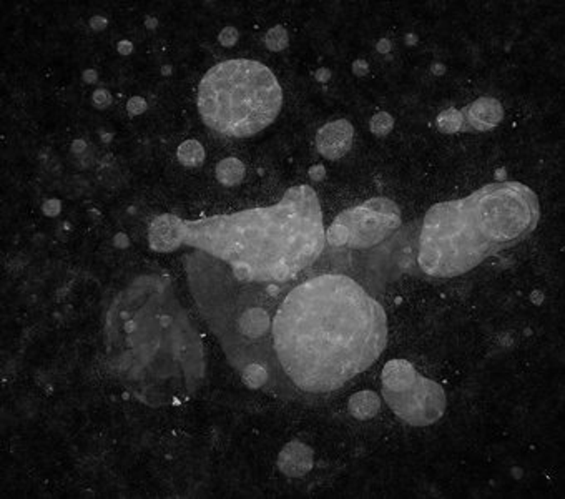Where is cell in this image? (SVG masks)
<instances>
[{"mask_svg":"<svg viewBox=\"0 0 565 499\" xmlns=\"http://www.w3.org/2000/svg\"><path fill=\"white\" fill-rule=\"evenodd\" d=\"M382 305L341 273L294 283L278 306L271 329L280 396H327L368 372L386 350Z\"/></svg>","mask_w":565,"mask_h":499,"instance_id":"cell-1","label":"cell"},{"mask_svg":"<svg viewBox=\"0 0 565 499\" xmlns=\"http://www.w3.org/2000/svg\"><path fill=\"white\" fill-rule=\"evenodd\" d=\"M103 338L107 369L148 408L183 405L204 383L202 335L168 274L126 283L108 306Z\"/></svg>","mask_w":565,"mask_h":499,"instance_id":"cell-2","label":"cell"},{"mask_svg":"<svg viewBox=\"0 0 565 499\" xmlns=\"http://www.w3.org/2000/svg\"><path fill=\"white\" fill-rule=\"evenodd\" d=\"M183 245L223 260L243 280L294 282L326 246L320 198L296 185L271 207L185 220Z\"/></svg>","mask_w":565,"mask_h":499,"instance_id":"cell-3","label":"cell"},{"mask_svg":"<svg viewBox=\"0 0 565 499\" xmlns=\"http://www.w3.org/2000/svg\"><path fill=\"white\" fill-rule=\"evenodd\" d=\"M185 272L195 305L230 365L238 373L263 365L273 388V320L294 282L243 280L226 262L195 248L185 256Z\"/></svg>","mask_w":565,"mask_h":499,"instance_id":"cell-4","label":"cell"},{"mask_svg":"<svg viewBox=\"0 0 565 499\" xmlns=\"http://www.w3.org/2000/svg\"><path fill=\"white\" fill-rule=\"evenodd\" d=\"M282 108V87L261 62L216 63L198 85V112L216 134L248 139L270 127Z\"/></svg>","mask_w":565,"mask_h":499,"instance_id":"cell-5","label":"cell"},{"mask_svg":"<svg viewBox=\"0 0 565 499\" xmlns=\"http://www.w3.org/2000/svg\"><path fill=\"white\" fill-rule=\"evenodd\" d=\"M492 256L469 222L464 200L436 203L424 215L417 244V265L434 278L471 272Z\"/></svg>","mask_w":565,"mask_h":499,"instance_id":"cell-6","label":"cell"},{"mask_svg":"<svg viewBox=\"0 0 565 499\" xmlns=\"http://www.w3.org/2000/svg\"><path fill=\"white\" fill-rule=\"evenodd\" d=\"M381 378L386 403L408 424L429 427L444 416V388L424 378L409 361H387Z\"/></svg>","mask_w":565,"mask_h":499,"instance_id":"cell-7","label":"cell"},{"mask_svg":"<svg viewBox=\"0 0 565 499\" xmlns=\"http://www.w3.org/2000/svg\"><path fill=\"white\" fill-rule=\"evenodd\" d=\"M401 225L403 213L398 203L375 196L339 213L326 230V245L332 250H371L394 235Z\"/></svg>","mask_w":565,"mask_h":499,"instance_id":"cell-8","label":"cell"},{"mask_svg":"<svg viewBox=\"0 0 565 499\" xmlns=\"http://www.w3.org/2000/svg\"><path fill=\"white\" fill-rule=\"evenodd\" d=\"M354 140V127L349 120L327 122L316 134V149L327 160H339L349 152Z\"/></svg>","mask_w":565,"mask_h":499,"instance_id":"cell-9","label":"cell"},{"mask_svg":"<svg viewBox=\"0 0 565 499\" xmlns=\"http://www.w3.org/2000/svg\"><path fill=\"white\" fill-rule=\"evenodd\" d=\"M185 220L176 215H160L150 223L148 245L157 253H170L183 246Z\"/></svg>","mask_w":565,"mask_h":499,"instance_id":"cell-10","label":"cell"},{"mask_svg":"<svg viewBox=\"0 0 565 499\" xmlns=\"http://www.w3.org/2000/svg\"><path fill=\"white\" fill-rule=\"evenodd\" d=\"M466 130L472 128L476 132H491L502 122L504 108L499 100L492 97H481L469 107L462 108Z\"/></svg>","mask_w":565,"mask_h":499,"instance_id":"cell-11","label":"cell"},{"mask_svg":"<svg viewBox=\"0 0 565 499\" xmlns=\"http://www.w3.org/2000/svg\"><path fill=\"white\" fill-rule=\"evenodd\" d=\"M314 465V453L301 439H293L278 455V469L288 478H303Z\"/></svg>","mask_w":565,"mask_h":499,"instance_id":"cell-12","label":"cell"},{"mask_svg":"<svg viewBox=\"0 0 565 499\" xmlns=\"http://www.w3.org/2000/svg\"><path fill=\"white\" fill-rule=\"evenodd\" d=\"M381 400L375 391L364 390L354 393L348 401V411L359 421L372 419L379 413Z\"/></svg>","mask_w":565,"mask_h":499,"instance_id":"cell-13","label":"cell"},{"mask_svg":"<svg viewBox=\"0 0 565 499\" xmlns=\"http://www.w3.org/2000/svg\"><path fill=\"white\" fill-rule=\"evenodd\" d=\"M246 168L240 158L228 157L216 165V180L223 187H236L243 182Z\"/></svg>","mask_w":565,"mask_h":499,"instance_id":"cell-14","label":"cell"},{"mask_svg":"<svg viewBox=\"0 0 565 499\" xmlns=\"http://www.w3.org/2000/svg\"><path fill=\"white\" fill-rule=\"evenodd\" d=\"M176 158L186 168H197L204 162V149L198 140H185L176 150Z\"/></svg>","mask_w":565,"mask_h":499,"instance_id":"cell-15","label":"cell"},{"mask_svg":"<svg viewBox=\"0 0 565 499\" xmlns=\"http://www.w3.org/2000/svg\"><path fill=\"white\" fill-rule=\"evenodd\" d=\"M437 128L444 134H455V132L466 130V122H464L462 110L448 108L437 117Z\"/></svg>","mask_w":565,"mask_h":499,"instance_id":"cell-16","label":"cell"},{"mask_svg":"<svg viewBox=\"0 0 565 499\" xmlns=\"http://www.w3.org/2000/svg\"><path fill=\"white\" fill-rule=\"evenodd\" d=\"M264 45H266L271 52H281V50L288 49L290 45L288 30H286L282 25L273 27L271 30H268L266 37H264Z\"/></svg>","mask_w":565,"mask_h":499,"instance_id":"cell-17","label":"cell"},{"mask_svg":"<svg viewBox=\"0 0 565 499\" xmlns=\"http://www.w3.org/2000/svg\"><path fill=\"white\" fill-rule=\"evenodd\" d=\"M394 127V118L389 115L387 112H377L376 115L371 117V122H369V128L371 132L377 137H384L393 130Z\"/></svg>","mask_w":565,"mask_h":499,"instance_id":"cell-18","label":"cell"},{"mask_svg":"<svg viewBox=\"0 0 565 499\" xmlns=\"http://www.w3.org/2000/svg\"><path fill=\"white\" fill-rule=\"evenodd\" d=\"M147 107H148L147 100L143 97H138V95H136V97H131L129 102H126V110H129L130 115L134 117H138L141 113L147 112Z\"/></svg>","mask_w":565,"mask_h":499,"instance_id":"cell-19","label":"cell"},{"mask_svg":"<svg viewBox=\"0 0 565 499\" xmlns=\"http://www.w3.org/2000/svg\"><path fill=\"white\" fill-rule=\"evenodd\" d=\"M238 37L240 34L235 27H225V29L220 32V35H218V40H220L223 47H233L236 40H238Z\"/></svg>","mask_w":565,"mask_h":499,"instance_id":"cell-20","label":"cell"},{"mask_svg":"<svg viewBox=\"0 0 565 499\" xmlns=\"http://www.w3.org/2000/svg\"><path fill=\"white\" fill-rule=\"evenodd\" d=\"M92 100H93L95 107L100 108V110H103V108L110 107V103H112V95L108 94V90L98 89V90L93 91Z\"/></svg>","mask_w":565,"mask_h":499,"instance_id":"cell-21","label":"cell"},{"mask_svg":"<svg viewBox=\"0 0 565 499\" xmlns=\"http://www.w3.org/2000/svg\"><path fill=\"white\" fill-rule=\"evenodd\" d=\"M60 210H62V203H60V200H57V198H50L42 205V212H44V215H47V217H57V215L60 213Z\"/></svg>","mask_w":565,"mask_h":499,"instance_id":"cell-22","label":"cell"},{"mask_svg":"<svg viewBox=\"0 0 565 499\" xmlns=\"http://www.w3.org/2000/svg\"><path fill=\"white\" fill-rule=\"evenodd\" d=\"M325 167L323 165H314V167L309 168V178L313 182H321L325 178Z\"/></svg>","mask_w":565,"mask_h":499,"instance_id":"cell-23","label":"cell"},{"mask_svg":"<svg viewBox=\"0 0 565 499\" xmlns=\"http://www.w3.org/2000/svg\"><path fill=\"white\" fill-rule=\"evenodd\" d=\"M107 24H108V20L105 17H102V15H95V17L90 18V27H92V29L97 30V32L107 29Z\"/></svg>","mask_w":565,"mask_h":499,"instance_id":"cell-24","label":"cell"},{"mask_svg":"<svg viewBox=\"0 0 565 499\" xmlns=\"http://www.w3.org/2000/svg\"><path fill=\"white\" fill-rule=\"evenodd\" d=\"M368 72H369V65L364 61H356L353 63V73L356 77L368 75Z\"/></svg>","mask_w":565,"mask_h":499,"instance_id":"cell-25","label":"cell"},{"mask_svg":"<svg viewBox=\"0 0 565 499\" xmlns=\"http://www.w3.org/2000/svg\"><path fill=\"white\" fill-rule=\"evenodd\" d=\"M82 79H84V82H86V84H95V82L98 80V73L97 70H93V68H86V70H84V73H82Z\"/></svg>","mask_w":565,"mask_h":499,"instance_id":"cell-26","label":"cell"},{"mask_svg":"<svg viewBox=\"0 0 565 499\" xmlns=\"http://www.w3.org/2000/svg\"><path fill=\"white\" fill-rule=\"evenodd\" d=\"M117 49L122 55H129V53H131V50H134V44H131L130 40H120L117 45Z\"/></svg>","mask_w":565,"mask_h":499,"instance_id":"cell-27","label":"cell"},{"mask_svg":"<svg viewBox=\"0 0 565 499\" xmlns=\"http://www.w3.org/2000/svg\"><path fill=\"white\" fill-rule=\"evenodd\" d=\"M331 77V72L327 70V68H320V70L316 72V80L318 82H327Z\"/></svg>","mask_w":565,"mask_h":499,"instance_id":"cell-28","label":"cell"},{"mask_svg":"<svg viewBox=\"0 0 565 499\" xmlns=\"http://www.w3.org/2000/svg\"><path fill=\"white\" fill-rule=\"evenodd\" d=\"M72 150H74L75 153H80L85 150V141L84 140H75L74 145H72Z\"/></svg>","mask_w":565,"mask_h":499,"instance_id":"cell-29","label":"cell"},{"mask_svg":"<svg viewBox=\"0 0 565 499\" xmlns=\"http://www.w3.org/2000/svg\"><path fill=\"white\" fill-rule=\"evenodd\" d=\"M145 25H147L148 29H155V27H157V18L147 17V20H145Z\"/></svg>","mask_w":565,"mask_h":499,"instance_id":"cell-30","label":"cell"}]
</instances>
